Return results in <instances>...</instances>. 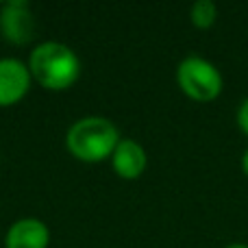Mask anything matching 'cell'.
<instances>
[{"label":"cell","instance_id":"10","mask_svg":"<svg viewBox=\"0 0 248 248\" xmlns=\"http://www.w3.org/2000/svg\"><path fill=\"white\" fill-rule=\"evenodd\" d=\"M242 172L248 176V148H246V153H244V157H242Z\"/></svg>","mask_w":248,"mask_h":248},{"label":"cell","instance_id":"2","mask_svg":"<svg viewBox=\"0 0 248 248\" xmlns=\"http://www.w3.org/2000/svg\"><path fill=\"white\" fill-rule=\"evenodd\" d=\"M120 144L118 128L105 118H83L70 126L65 146L78 161L96 163L111 157Z\"/></svg>","mask_w":248,"mask_h":248},{"label":"cell","instance_id":"5","mask_svg":"<svg viewBox=\"0 0 248 248\" xmlns=\"http://www.w3.org/2000/svg\"><path fill=\"white\" fill-rule=\"evenodd\" d=\"M31 85V72L22 61L0 59V107L16 105Z\"/></svg>","mask_w":248,"mask_h":248},{"label":"cell","instance_id":"7","mask_svg":"<svg viewBox=\"0 0 248 248\" xmlns=\"http://www.w3.org/2000/svg\"><path fill=\"white\" fill-rule=\"evenodd\" d=\"M113 170L120 179H140L146 170V150L133 140H120L111 155Z\"/></svg>","mask_w":248,"mask_h":248},{"label":"cell","instance_id":"11","mask_svg":"<svg viewBox=\"0 0 248 248\" xmlns=\"http://www.w3.org/2000/svg\"><path fill=\"white\" fill-rule=\"evenodd\" d=\"M227 248H248L246 244H240V242H235V244H229Z\"/></svg>","mask_w":248,"mask_h":248},{"label":"cell","instance_id":"9","mask_svg":"<svg viewBox=\"0 0 248 248\" xmlns=\"http://www.w3.org/2000/svg\"><path fill=\"white\" fill-rule=\"evenodd\" d=\"M237 124H240L242 133L248 135V98L242 100L240 109H237Z\"/></svg>","mask_w":248,"mask_h":248},{"label":"cell","instance_id":"6","mask_svg":"<svg viewBox=\"0 0 248 248\" xmlns=\"http://www.w3.org/2000/svg\"><path fill=\"white\" fill-rule=\"evenodd\" d=\"M48 242H50V233H48L46 224L42 220L24 218L11 224L4 244L7 248H46Z\"/></svg>","mask_w":248,"mask_h":248},{"label":"cell","instance_id":"3","mask_svg":"<svg viewBox=\"0 0 248 248\" xmlns=\"http://www.w3.org/2000/svg\"><path fill=\"white\" fill-rule=\"evenodd\" d=\"M176 83L187 98L211 103L222 94V74L202 57H185L176 68Z\"/></svg>","mask_w":248,"mask_h":248},{"label":"cell","instance_id":"8","mask_svg":"<svg viewBox=\"0 0 248 248\" xmlns=\"http://www.w3.org/2000/svg\"><path fill=\"white\" fill-rule=\"evenodd\" d=\"M189 20L201 31L211 29L216 24V20H218V7L211 0H196L192 4V9H189Z\"/></svg>","mask_w":248,"mask_h":248},{"label":"cell","instance_id":"4","mask_svg":"<svg viewBox=\"0 0 248 248\" xmlns=\"http://www.w3.org/2000/svg\"><path fill=\"white\" fill-rule=\"evenodd\" d=\"M0 31L11 44H29L35 33V20L24 0H11L0 11Z\"/></svg>","mask_w":248,"mask_h":248},{"label":"cell","instance_id":"1","mask_svg":"<svg viewBox=\"0 0 248 248\" xmlns=\"http://www.w3.org/2000/svg\"><path fill=\"white\" fill-rule=\"evenodd\" d=\"M29 72L42 87L59 92V90H68L78 78L81 63H78L77 55L68 46L57 42H46L39 44L31 52Z\"/></svg>","mask_w":248,"mask_h":248}]
</instances>
